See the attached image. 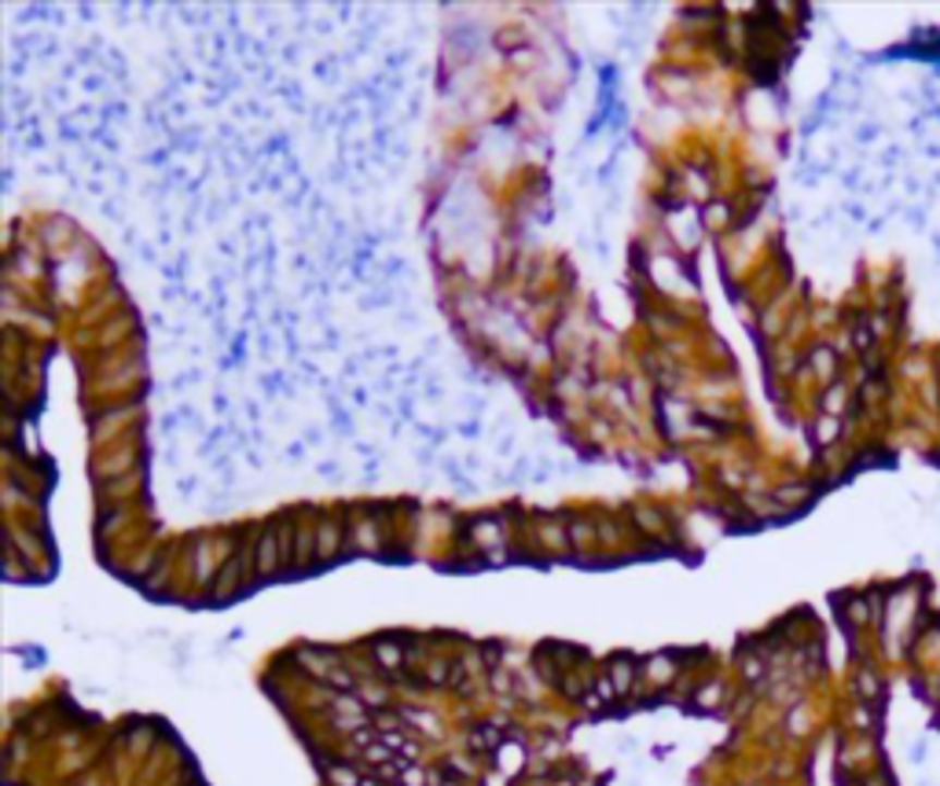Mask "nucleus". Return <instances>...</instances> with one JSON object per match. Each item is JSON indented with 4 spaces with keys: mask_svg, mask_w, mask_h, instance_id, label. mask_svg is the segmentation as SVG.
I'll return each mask as SVG.
<instances>
[]
</instances>
